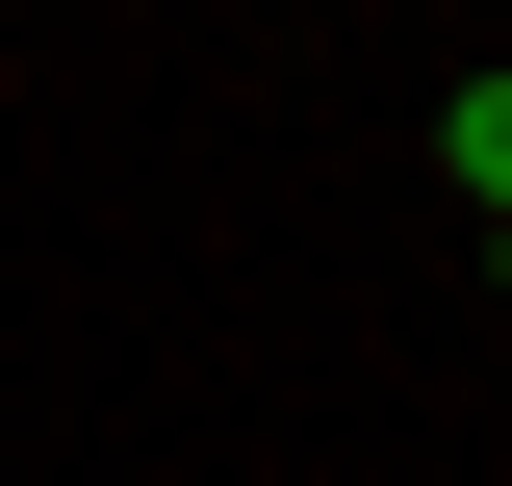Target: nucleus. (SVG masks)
<instances>
[{"label": "nucleus", "instance_id": "1", "mask_svg": "<svg viewBox=\"0 0 512 486\" xmlns=\"http://www.w3.org/2000/svg\"><path fill=\"white\" fill-rule=\"evenodd\" d=\"M436 154H461V205L512 231V77H461V128H436Z\"/></svg>", "mask_w": 512, "mask_h": 486}]
</instances>
